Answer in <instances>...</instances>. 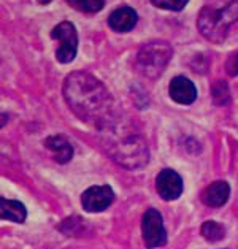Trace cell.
Here are the masks:
<instances>
[{"label": "cell", "instance_id": "11", "mask_svg": "<svg viewBox=\"0 0 238 249\" xmlns=\"http://www.w3.org/2000/svg\"><path fill=\"white\" fill-rule=\"evenodd\" d=\"M230 197V186L225 181H215L202 194V202L211 208H219L227 203Z\"/></svg>", "mask_w": 238, "mask_h": 249}, {"label": "cell", "instance_id": "14", "mask_svg": "<svg viewBox=\"0 0 238 249\" xmlns=\"http://www.w3.org/2000/svg\"><path fill=\"white\" fill-rule=\"evenodd\" d=\"M202 236L208 241H221L225 236V229L222 224H219L216 221H206L202 224Z\"/></svg>", "mask_w": 238, "mask_h": 249}, {"label": "cell", "instance_id": "7", "mask_svg": "<svg viewBox=\"0 0 238 249\" xmlns=\"http://www.w3.org/2000/svg\"><path fill=\"white\" fill-rule=\"evenodd\" d=\"M114 202V192L110 186H91L81 194V206L88 213H102Z\"/></svg>", "mask_w": 238, "mask_h": 249}, {"label": "cell", "instance_id": "5", "mask_svg": "<svg viewBox=\"0 0 238 249\" xmlns=\"http://www.w3.org/2000/svg\"><path fill=\"white\" fill-rule=\"evenodd\" d=\"M51 38L60 41V46L56 50L57 62L70 64L76 57V51H78V34L73 22L70 21L59 22L51 30Z\"/></svg>", "mask_w": 238, "mask_h": 249}, {"label": "cell", "instance_id": "19", "mask_svg": "<svg viewBox=\"0 0 238 249\" xmlns=\"http://www.w3.org/2000/svg\"><path fill=\"white\" fill-rule=\"evenodd\" d=\"M37 2H38V3H41V5H48V3L51 2V0H37Z\"/></svg>", "mask_w": 238, "mask_h": 249}, {"label": "cell", "instance_id": "8", "mask_svg": "<svg viewBox=\"0 0 238 249\" xmlns=\"http://www.w3.org/2000/svg\"><path fill=\"white\" fill-rule=\"evenodd\" d=\"M183 178L172 168H164L156 178L157 194L167 202H172L181 197L183 194Z\"/></svg>", "mask_w": 238, "mask_h": 249}, {"label": "cell", "instance_id": "1", "mask_svg": "<svg viewBox=\"0 0 238 249\" xmlns=\"http://www.w3.org/2000/svg\"><path fill=\"white\" fill-rule=\"evenodd\" d=\"M64 95L72 111L86 123L102 127L114 118L108 89L86 71H73L65 78Z\"/></svg>", "mask_w": 238, "mask_h": 249}, {"label": "cell", "instance_id": "4", "mask_svg": "<svg viewBox=\"0 0 238 249\" xmlns=\"http://www.w3.org/2000/svg\"><path fill=\"white\" fill-rule=\"evenodd\" d=\"M172 56L173 48L167 41H151L138 51L137 70L146 78H157L165 70Z\"/></svg>", "mask_w": 238, "mask_h": 249}, {"label": "cell", "instance_id": "16", "mask_svg": "<svg viewBox=\"0 0 238 249\" xmlns=\"http://www.w3.org/2000/svg\"><path fill=\"white\" fill-rule=\"evenodd\" d=\"M213 100H215L216 105H227L230 102L229 88L224 81H218L215 86H213Z\"/></svg>", "mask_w": 238, "mask_h": 249}, {"label": "cell", "instance_id": "12", "mask_svg": "<svg viewBox=\"0 0 238 249\" xmlns=\"http://www.w3.org/2000/svg\"><path fill=\"white\" fill-rule=\"evenodd\" d=\"M45 148L50 149L53 159L57 163H67L73 157V148L64 135H53L45 140Z\"/></svg>", "mask_w": 238, "mask_h": 249}, {"label": "cell", "instance_id": "18", "mask_svg": "<svg viewBox=\"0 0 238 249\" xmlns=\"http://www.w3.org/2000/svg\"><path fill=\"white\" fill-rule=\"evenodd\" d=\"M225 70L230 76H237L238 75V53L232 54L229 57L227 64H225Z\"/></svg>", "mask_w": 238, "mask_h": 249}, {"label": "cell", "instance_id": "13", "mask_svg": "<svg viewBox=\"0 0 238 249\" xmlns=\"http://www.w3.org/2000/svg\"><path fill=\"white\" fill-rule=\"evenodd\" d=\"M0 216H2L3 221L24 222L27 217V210L19 200H10L2 197L0 198Z\"/></svg>", "mask_w": 238, "mask_h": 249}, {"label": "cell", "instance_id": "17", "mask_svg": "<svg viewBox=\"0 0 238 249\" xmlns=\"http://www.w3.org/2000/svg\"><path fill=\"white\" fill-rule=\"evenodd\" d=\"M156 8L168 10V11H181L186 7L189 0H149Z\"/></svg>", "mask_w": 238, "mask_h": 249}, {"label": "cell", "instance_id": "10", "mask_svg": "<svg viewBox=\"0 0 238 249\" xmlns=\"http://www.w3.org/2000/svg\"><path fill=\"white\" fill-rule=\"evenodd\" d=\"M138 15L137 11L130 7H119L111 11V15L108 16V26L111 27L114 32L124 34L130 32V30L137 26Z\"/></svg>", "mask_w": 238, "mask_h": 249}, {"label": "cell", "instance_id": "6", "mask_svg": "<svg viewBox=\"0 0 238 249\" xmlns=\"http://www.w3.org/2000/svg\"><path fill=\"white\" fill-rule=\"evenodd\" d=\"M143 245L148 249L161 248L167 243V230L164 227L162 214L154 208H149L142 219Z\"/></svg>", "mask_w": 238, "mask_h": 249}, {"label": "cell", "instance_id": "3", "mask_svg": "<svg viewBox=\"0 0 238 249\" xmlns=\"http://www.w3.org/2000/svg\"><path fill=\"white\" fill-rule=\"evenodd\" d=\"M238 21V0H230L222 10L211 7L202 8L197 19L200 34L213 43H222L227 30L234 22Z\"/></svg>", "mask_w": 238, "mask_h": 249}, {"label": "cell", "instance_id": "2", "mask_svg": "<svg viewBox=\"0 0 238 249\" xmlns=\"http://www.w3.org/2000/svg\"><path fill=\"white\" fill-rule=\"evenodd\" d=\"M107 154L127 170H138L148 163L149 153L143 137L124 124H116L114 118L99 127Z\"/></svg>", "mask_w": 238, "mask_h": 249}, {"label": "cell", "instance_id": "9", "mask_svg": "<svg viewBox=\"0 0 238 249\" xmlns=\"http://www.w3.org/2000/svg\"><path fill=\"white\" fill-rule=\"evenodd\" d=\"M168 95L180 105H192L197 100V88L186 76H176L170 81Z\"/></svg>", "mask_w": 238, "mask_h": 249}, {"label": "cell", "instance_id": "15", "mask_svg": "<svg viewBox=\"0 0 238 249\" xmlns=\"http://www.w3.org/2000/svg\"><path fill=\"white\" fill-rule=\"evenodd\" d=\"M65 2L81 13H99L105 5V0H65Z\"/></svg>", "mask_w": 238, "mask_h": 249}]
</instances>
